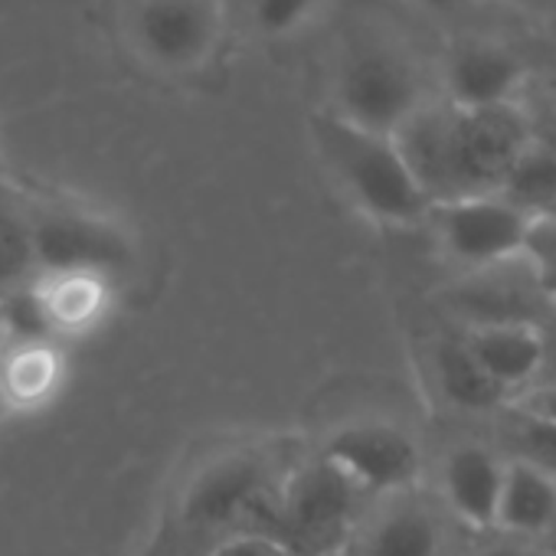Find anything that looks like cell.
Returning <instances> with one entry per match:
<instances>
[{
  "instance_id": "cell-28",
  "label": "cell",
  "mask_w": 556,
  "mask_h": 556,
  "mask_svg": "<svg viewBox=\"0 0 556 556\" xmlns=\"http://www.w3.org/2000/svg\"><path fill=\"white\" fill-rule=\"evenodd\" d=\"M8 406H11V400H8L4 387H0V416H4V413H8Z\"/></svg>"
},
{
  "instance_id": "cell-27",
  "label": "cell",
  "mask_w": 556,
  "mask_h": 556,
  "mask_svg": "<svg viewBox=\"0 0 556 556\" xmlns=\"http://www.w3.org/2000/svg\"><path fill=\"white\" fill-rule=\"evenodd\" d=\"M507 4H514V8H546V4H553V0H507Z\"/></svg>"
},
{
  "instance_id": "cell-14",
  "label": "cell",
  "mask_w": 556,
  "mask_h": 556,
  "mask_svg": "<svg viewBox=\"0 0 556 556\" xmlns=\"http://www.w3.org/2000/svg\"><path fill=\"white\" fill-rule=\"evenodd\" d=\"M523 63L501 43L468 40L452 50L442 70V102L455 109L514 105L523 86Z\"/></svg>"
},
{
  "instance_id": "cell-11",
  "label": "cell",
  "mask_w": 556,
  "mask_h": 556,
  "mask_svg": "<svg viewBox=\"0 0 556 556\" xmlns=\"http://www.w3.org/2000/svg\"><path fill=\"white\" fill-rule=\"evenodd\" d=\"M37 268L63 275H109L131 265L128 236L105 216L73 206H30Z\"/></svg>"
},
{
  "instance_id": "cell-16",
  "label": "cell",
  "mask_w": 556,
  "mask_h": 556,
  "mask_svg": "<svg viewBox=\"0 0 556 556\" xmlns=\"http://www.w3.org/2000/svg\"><path fill=\"white\" fill-rule=\"evenodd\" d=\"M432 380L442 400L462 413L494 416L497 409L507 406V400L494 390V383L475 367V361L468 357L455 331L442 334L432 348Z\"/></svg>"
},
{
  "instance_id": "cell-6",
  "label": "cell",
  "mask_w": 556,
  "mask_h": 556,
  "mask_svg": "<svg viewBox=\"0 0 556 556\" xmlns=\"http://www.w3.org/2000/svg\"><path fill=\"white\" fill-rule=\"evenodd\" d=\"M471 536L422 481L416 488L374 497L348 543L351 556H468Z\"/></svg>"
},
{
  "instance_id": "cell-26",
  "label": "cell",
  "mask_w": 556,
  "mask_h": 556,
  "mask_svg": "<svg viewBox=\"0 0 556 556\" xmlns=\"http://www.w3.org/2000/svg\"><path fill=\"white\" fill-rule=\"evenodd\" d=\"M416 4L426 8V11H432V14H452V11L465 8L468 0H416Z\"/></svg>"
},
{
  "instance_id": "cell-5",
  "label": "cell",
  "mask_w": 556,
  "mask_h": 556,
  "mask_svg": "<svg viewBox=\"0 0 556 556\" xmlns=\"http://www.w3.org/2000/svg\"><path fill=\"white\" fill-rule=\"evenodd\" d=\"M429 102L416 63L390 40L361 37L348 43L334 73V105L328 112L344 122L396 135Z\"/></svg>"
},
{
  "instance_id": "cell-30",
  "label": "cell",
  "mask_w": 556,
  "mask_h": 556,
  "mask_svg": "<svg viewBox=\"0 0 556 556\" xmlns=\"http://www.w3.org/2000/svg\"><path fill=\"white\" fill-rule=\"evenodd\" d=\"M331 556H351V549H341V553H331Z\"/></svg>"
},
{
  "instance_id": "cell-21",
  "label": "cell",
  "mask_w": 556,
  "mask_h": 556,
  "mask_svg": "<svg viewBox=\"0 0 556 556\" xmlns=\"http://www.w3.org/2000/svg\"><path fill=\"white\" fill-rule=\"evenodd\" d=\"M321 8V0H252V27L262 37H289L302 30Z\"/></svg>"
},
{
  "instance_id": "cell-2",
  "label": "cell",
  "mask_w": 556,
  "mask_h": 556,
  "mask_svg": "<svg viewBox=\"0 0 556 556\" xmlns=\"http://www.w3.org/2000/svg\"><path fill=\"white\" fill-rule=\"evenodd\" d=\"M289 465L242 448L206 462L177 501V523L190 540L219 546L232 536H271L278 491Z\"/></svg>"
},
{
  "instance_id": "cell-12",
  "label": "cell",
  "mask_w": 556,
  "mask_h": 556,
  "mask_svg": "<svg viewBox=\"0 0 556 556\" xmlns=\"http://www.w3.org/2000/svg\"><path fill=\"white\" fill-rule=\"evenodd\" d=\"M504 468L507 458L491 439L462 435L442 448L435 475L426 484L471 536H491L504 488Z\"/></svg>"
},
{
  "instance_id": "cell-18",
  "label": "cell",
  "mask_w": 556,
  "mask_h": 556,
  "mask_svg": "<svg viewBox=\"0 0 556 556\" xmlns=\"http://www.w3.org/2000/svg\"><path fill=\"white\" fill-rule=\"evenodd\" d=\"M491 419H494V435L488 439L501 448L504 458L556 475V426L553 422L533 413H523L514 403L497 409Z\"/></svg>"
},
{
  "instance_id": "cell-29",
  "label": "cell",
  "mask_w": 556,
  "mask_h": 556,
  "mask_svg": "<svg viewBox=\"0 0 556 556\" xmlns=\"http://www.w3.org/2000/svg\"><path fill=\"white\" fill-rule=\"evenodd\" d=\"M4 344H8V341H4V331H0V351H4Z\"/></svg>"
},
{
  "instance_id": "cell-13",
  "label": "cell",
  "mask_w": 556,
  "mask_h": 556,
  "mask_svg": "<svg viewBox=\"0 0 556 556\" xmlns=\"http://www.w3.org/2000/svg\"><path fill=\"white\" fill-rule=\"evenodd\" d=\"M462 348L475 367L494 383V390L510 403L533 390L543 374V325L510 321V325H475L455 328Z\"/></svg>"
},
{
  "instance_id": "cell-1",
  "label": "cell",
  "mask_w": 556,
  "mask_h": 556,
  "mask_svg": "<svg viewBox=\"0 0 556 556\" xmlns=\"http://www.w3.org/2000/svg\"><path fill=\"white\" fill-rule=\"evenodd\" d=\"M533 138L536 131L520 102L455 109L442 99H429L393 135L429 203L497 193Z\"/></svg>"
},
{
  "instance_id": "cell-20",
  "label": "cell",
  "mask_w": 556,
  "mask_h": 556,
  "mask_svg": "<svg viewBox=\"0 0 556 556\" xmlns=\"http://www.w3.org/2000/svg\"><path fill=\"white\" fill-rule=\"evenodd\" d=\"M0 331L17 348H47L56 338L60 328L40 286L27 282L0 295Z\"/></svg>"
},
{
  "instance_id": "cell-3",
  "label": "cell",
  "mask_w": 556,
  "mask_h": 556,
  "mask_svg": "<svg viewBox=\"0 0 556 556\" xmlns=\"http://www.w3.org/2000/svg\"><path fill=\"white\" fill-rule=\"evenodd\" d=\"M312 141L331 177L367 216L390 226L426 219L432 203L419 190L390 135L357 128L325 109L312 115Z\"/></svg>"
},
{
  "instance_id": "cell-10",
  "label": "cell",
  "mask_w": 556,
  "mask_h": 556,
  "mask_svg": "<svg viewBox=\"0 0 556 556\" xmlns=\"http://www.w3.org/2000/svg\"><path fill=\"white\" fill-rule=\"evenodd\" d=\"M370 501L426 481V452L419 439L390 419H357L338 426L321 452Z\"/></svg>"
},
{
  "instance_id": "cell-24",
  "label": "cell",
  "mask_w": 556,
  "mask_h": 556,
  "mask_svg": "<svg viewBox=\"0 0 556 556\" xmlns=\"http://www.w3.org/2000/svg\"><path fill=\"white\" fill-rule=\"evenodd\" d=\"M510 403H514L517 409L533 413V416H540V419H546V422L556 426V383H540V387L527 390L523 396H517V400H510Z\"/></svg>"
},
{
  "instance_id": "cell-17",
  "label": "cell",
  "mask_w": 556,
  "mask_h": 556,
  "mask_svg": "<svg viewBox=\"0 0 556 556\" xmlns=\"http://www.w3.org/2000/svg\"><path fill=\"white\" fill-rule=\"evenodd\" d=\"M497 197H504L540 223L556 216V148L533 138L507 170Z\"/></svg>"
},
{
  "instance_id": "cell-23",
  "label": "cell",
  "mask_w": 556,
  "mask_h": 556,
  "mask_svg": "<svg viewBox=\"0 0 556 556\" xmlns=\"http://www.w3.org/2000/svg\"><path fill=\"white\" fill-rule=\"evenodd\" d=\"M210 556H292L282 543L271 536H232L210 549Z\"/></svg>"
},
{
  "instance_id": "cell-8",
  "label": "cell",
  "mask_w": 556,
  "mask_h": 556,
  "mask_svg": "<svg viewBox=\"0 0 556 556\" xmlns=\"http://www.w3.org/2000/svg\"><path fill=\"white\" fill-rule=\"evenodd\" d=\"M226 0H128L125 37L157 73H200L219 50Z\"/></svg>"
},
{
  "instance_id": "cell-15",
  "label": "cell",
  "mask_w": 556,
  "mask_h": 556,
  "mask_svg": "<svg viewBox=\"0 0 556 556\" xmlns=\"http://www.w3.org/2000/svg\"><path fill=\"white\" fill-rule=\"evenodd\" d=\"M494 533L556 546V475L507 458Z\"/></svg>"
},
{
  "instance_id": "cell-22",
  "label": "cell",
  "mask_w": 556,
  "mask_h": 556,
  "mask_svg": "<svg viewBox=\"0 0 556 556\" xmlns=\"http://www.w3.org/2000/svg\"><path fill=\"white\" fill-rule=\"evenodd\" d=\"M468 556H556V546H540V543H527V540H514V536H481Z\"/></svg>"
},
{
  "instance_id": "cell-9",
  "label": "cell",
  "mask_w": 556,
  "mask_h": 556,
  "mask_svg": "<svg viewBox=\"0 0 556 556\" xmlns=\"http://www.w3.org/2000/svg\"><path fill=\"white\" fill-rule=\"evenodd\" d=\"M442 308L455 321V328L475 325H510L530 321L540 325L556 308V292L533 255H517L501 265L462 271L442 289Z\"/></svg>"
},
{
  "instance_id": "cell-25",
  "label": "cell",
  "mask_w": 556,
  "mask_h": 556,
  "mask_svg": "<svg viewBox=\"0 0 556 556\" xmlns=\"http://www.w3.org/2000/svg\"><path fill=\"white\" fill-rule=\"evenodd\" d=\"M540 325H543V374H540V383H556V308Z\"/></svg>"
},
{
  "instance_id": "cell-4",
  "label": "cell",
  "mask_w": 556,
  "mask_h": 556,
  "mask_svg": "<svg viewBox=\"0 0 556 556\" xmlns=\"http://www.w3.org/2000/svg\"><path fill=\"white\" fill-rule=\"evenodd\" d=\"M370 497L325 455L289 465L278 491L271 540L292 556H331L348 549Z\"/></svg>"
},
{
  "instance_id": "cell-7",
  "label": "cell",
  "mask_w": 556,
  "mask_h": 556,
  "mask_svg": "<svg viewBox=\"0 0 556 556\" xmlns=\"http://www.w3.org/2000/svg\"><path fill=\"white\" fill-rule=\"evenodd\" d=\"M422 223L429 226L439 255L455 265V275L527 255L540 232V219L497 193L432 203Z\"/></svg>"
},
{
  "instance_id": "cell-19",
  "label": "cell",
  "mask_w": 556,
  "mask_h": 556,
  "mask_svg": "<svg viewBox=\"0 0 556 556\" xmlns=\"http://www.w3.org/2000/svg\"><path fill=\"white\" fill-rule=\"evenodd\" d=\"M37 271L30 203L0 187V295L34 282Z\"/></svg>"
}]
</instances>
